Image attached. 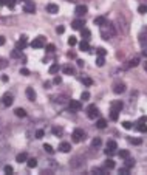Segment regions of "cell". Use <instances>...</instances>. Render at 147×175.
Returning <instances> with one entry per match:
<instances>
[{
  "instance_id": "6da1fadb",
  "label": "cell",
  "mask_w": 147,
  "mask_h": 175,
  "mask_svg": "<svg viewBox=\"0 0 147 175\" xmlns=\"http://www.w3.org/2000/svg\"><path fill=\"white\" fill-rule=\"evenodd\" d=\"M101 36H102V39H105V40H109V39H112L113 36H115V28H113V25L112 23H109V22H105V23H102L101 26Z\"/></svg>"
},
{
  "instance_id": "7a4b0ae2",
  "label": "cell",
  "mask_w": 147,
  "mask_h": 175,
  "mask_svg": "<svg viewBox=\"0 0 147 175\" xmlns=\"http://www.w3.org/2000/svg\"><path fill=\"white\" fill-rule=\"evenodd\" d=\"M87 137H85V132L82 130V129H76L74 132H73V141L74 143H81V141H84Z\"/></svg>"
},
{
  "instance_id": "3957f363",
  "label": "cell",
  "mask_w": 147,
  "mask_h": 175,
  "mask_svg": "<svg viewBox=\"0 0 147 175\" xmlns=\"http://www.w3.org/2000/svg\"><path fill=\"white\" fill-rule=\"evenodd\" d=\"M116 149H118V144H116V141H113V140H110L109 143H107V149H105V155H109V157H112V155H115V152H116Z\"/></svg>"
},
{
  "instance_id": "277c9868",
  "label": "cell",
  "mask_w": 147,
  "mask_h": 175,
  "mask_svg": "<svg viewBox=\"0 0 147 175\" xmlns=\"http://www.w3.org/2000/svg\"><path fill=\"white\" fill-rule=\"evenodd\" d=\"M87 115H88V118L90 119H96L98 116H99V110H98V107L95 105V104H91V105H88V109H87Z\"/></svg>"
},
{
  "instance_id": "5b68a950",
  "label": "cell",
  "mask_w": 147,
  "mask_h": 175,
  "mask_svg": "<svg viewBox=\"0 0 147 175\" xmlns=\"http://www.w3.org/2000/svg\"><path fill=\"white\" fill-rule=\"evenodd\" d=\"M31 47H33V48H44V47H45V37H44V36L36 37L33 42H31Z\"/></svg>"
},
{
  "instance_id": "8992f818",
  "label": "cell",
  "mask_w": 147,
  "mask_h": 175,
  "mask_svg": "<svg viewBox=\"0 0 147 175\" xmlns=\"http://www.w3.org/2000/svg\"><path fill=\"white\" fill-rule=\"evenodd\" d=\"M23 11L28 12V14H34V12H36V5H34L33 2H25Z\"/></svg>"
},
{
  "instance_id": "52a82bcc",
  "label": "cell",
  "mask_w": 147,
  "mask_h": 175,
  "mask_svg": "<svg viewBox=\"0 0 147 175\" xmlns=\"http://www.w3.org/2000/svg\"><path fill=\"white\" fill-rule=\"evenodd\" d=\"M87 11H88V8H87L85 5H79V6H76V9H74V12H76L77 16H85Z\"/></svg>"
},
{
  "instance_id": "ba28073f",
  "label": "cell",
  "mask_w": 147,
  "mask_h": 175,
  "mask_svg": "<svg viewBox=\"0 0 147 175\" xmlns=\"http://www.w3.org/2000/svg\"><path fill=\"white\" fill-rule=\"evenodd\" d=\"M12 95H9V93H6V95H3V98H2V102H3V105L5 107H9L11 104H12Z\"/></svg>"
},
{
  "instance_id": "9c48e42d",
  "label": "cell",
  "mask_w": 147,
  "mask_h": 175,
  "mask_svg": "<svg viewBox=\"0 0 147 175\" xmlns=\"http://www.w3.org/2000/svg\"><path fill=\"white\" fill-rule=\"evenodd\" d=\"M47 12H50V14H56V12H59V6L54 5V3H48L47 5Z\"/></svg>"
},
{
  "instance_id": "30bf717a",
  "label": "cell",
  "mask_w": 147,
  "mask_h": 175,
  "mask_svg": "<svg viewBox=\"0 0 147 175\" xmlns=\"http://www.w3.org/2000/svg\"><path fill=\"white\" fill-rule=\"evenodd\" d=\"M70 109H71V110H76V112L81 110V109H82L81 101H73V99H71V101H70Z\"/></svg>"
},
{
  "instance_id": "8fae6325",
  "label": "cell",
  "mask_w": 147,
  "mask_h": 175,
  "mask_svg": "<svg viewBox=\"0 0 147 175\" xmlns=\"http://www.w3.org/2000/svg\"><path fill=\"white\" fill-rule=\"evenodd\" d=\"M70 149H71V144H70V143H60V144H59V150L64 152V154L70 152Z\"/></svg>"
},
{
  "instance_id": "7c38bea8",
  "label": "cell",
  "mask_w": 147,
  "mask_h": 175,
  "mask_svg": "<svg viewBox=\"0 0 147 175\" xmlns=\"http://www.w3.org/2000/svg\"><path fill=\"white\" fill-rule=\"evenodd\" d=\"M26 42H28L26 36H22V37L19 39V42H17V47H16V48H17V50H20V48H22V50H23V48L26 47Z\"/></svg>"
},
{
  "instance_id": "4fadbf2b",
  "label": "cell",
  "mask_w": 147,
  "mask_h": 175,
  "mask_svg": "<svg viewBox=\"0 0 147 175\" xmlns=\"http://www.w3.org/2000/svg\"><path fill=\"white\" fill-rule=\"evenodd\" d=\"M113 91L116 93V95H121V93L126 91V85H124V84H116V85L113 87Z\"/></svg>"
},
{
  "instance_id": "5bb4252c",
  "label": "cell",
  "mask_w": 147,
  "mask_h": 175,
  "mask_svg": "<svg viewBox=\"0 0 147 175\" xmlns=\"http://www.w3.org/2000/svg\"><path fill=\"white\" fill-rule=\"evenodd\" d=\"M71 28H73V30H82V28H84V20H79V19L74 20V22L71 23Z\"/></svg>"
},
{
  "instance_id": "9a60e30c",
  "label": "cell",
  "mask_w": 147,
  "mask_h": 175,
  "mask_svg": "<svg viewBox=\"0 0 147 175\" xmlns=\"http://www.w3.org/2000/svg\"><path fill=\"white\" fill-rule=\"evenodd\" d=\"M122 102L121 101H115L113 104H112V110H115V112H121L122 110Z\"/></svg>"
},
{
  "instance_id": "2e32d148",
  "label": "cell",
  "mask_w": 147,
  "mask_h": 175,
  "mask_svg": "<svg viewBox=\"0 0 147 175\" xmlns=\"http://www.w3.org/2000/svg\"><path fill=\"white\" fill-rule=\"evenodd\" d=\"M26 98H28L30 101H34V99H36V91H34L31 87L26 88Z\"/></svg>"
},
{
  "instance_id": "e0dca14e",
  "label": "cell",
  "mask_w": 147,
  "mask_h": 175,
  "mask_svg": "<svg viewBox=\"0 0 147 175\" xmlns=\"http://www.w3.org/2000/svg\"><path fill=\"white\" fill-rule=\"evenodd\" d=\"M105 126H107V121H105L104 118H99V119L96 121V127H98V129H105Z\"/></svg>"
},
{
  "instance_id": "ac0fdd59",
  "label": "cell",
  "mask_w": 147,
  "mask_h": 175,
  "mask_svg": "<svg viewBox=\"0 0 147 175\" xmlns=\"http://www.w3.org/2000/svg\"><path fill=\"white\" fill-rule=\"evenodd\" d=\"M26 166H28L30 169L36 167V166H37V160H36V158H30V160H26Z\"/></svg>"
},
{
  "instance_id": "d6986e66",
  "label": "cell",
  "mask_w": 147,
  "mask_h": 175,
  "mask_svg": "<svg viewBox=\"0 0 147 175\" xmlns=\"http://www.w3.org/2000/svg\"><path fill=\"white\" fill-rule=\"evenodd\" d=\"M16 160L19 161V163H23V161H26V160H28V155H26L25 152H22V154H19V155L16 157Z\"/></svg>"
},
{
  "instance_id": "ffe728a7",
  "label": "cell",
  "mask_w": 147,
  "mask_h": 175,
  "mask_svg": "<svg viewBox=\"0 0 147 175\" xmlns=\"http://www.w3.org/2000/svg\"><path fill=\"white\" fill-rule=\"evenodd\" d=\"M79 48H81L82 51H88V50H90V45H88L87 40H82V42L79 44Z\"/></svg>"
},
{
  "instance_id": "44dd1931",
  "label": "cell",
  "mask_w": 147,
  "mask_h": 175,
  "mask_svg": "<svg viewBox=\"0 0 147 175\" xmlns=\"http://www.w3.org/2000/svg\"><path fill=\"white\" fill-rule=\"evenodd\" d=\"M14 113H16V116H19V118H25V116H26V112H25L23 109H20V107L14 110Z\"/></svg>"
},
{
  "instance_id": "7402d4cb",
  "label": "cell",
  "mask_w": 147,
  "mask_h": 175,
  "mask_svg": "<svg viewBox=\"0 0 147 175\" xmlns=\"http://www.w3.org/2000/svg\"><path fill=\"white\" fill-rule=\"evenodd\" d=\"M81 34H82V39H85V40H88L90 39V30H87V28H82L81 30Z\"/></svg>"
},
{
  "instance_id": "603a6c76",
  "label": "cell",
  "mask_w": 147,
  "mask_h": 175,
  "mask_svg": "<svg viewBox=\"0 0 147 175\" xmlns=\"http://www.w3.org/2000/svg\"><path fill=\"white\" fill-rule=\"evenodd\" d=\"M48 71H50V74H56V73L59 71V65H57V64H53V65L50 67Z\"/></svg>"
},
{
  "instance_id": "cb8c5ba5",
  "label": "cell",
  "mask_w": 147,
  "mask_h": 175,
  "mask_svg": "<svg viewBox=\"0 0 147 175\" xmlns=\"http://www.w3.org/2000/svg\"><path fill=\"white\" fill-rule=\"evenodd\" d=\"M104 166H105L107 169H113V167H115V161H113L112 158H109V160L105 161V164H104Z\"/></svg>"
},
{
  "instance_id": "d4e9b609",
  "label": "cell",
  "mask_w": 147,
  "mask_h": 175,
  "mask_svg": "<svg viewBox=\"0 0 147 175\" xmlns=\"http://www.w3.org/2000/svg\"><path fill=\"white\" fill-rule=\"evenodd\" d=\"M107 20H105V17H102V16H99V17H95V25H102V23H105Z\"/></svg>"
},
{
  "instance_id": "484cf974",
  "label": "cell",
  "mask_w": 147,
  "mask_h": 175,
  "mask_svg": "<svg viewBox=\"0 0 147 175\" xmlns=\"http://www.w3.org/2000/svg\"><path fill=\"white\" fill-rule=\"evenodd\" d=\"M135 166V160H132V158H126V167H133Z\"/></svg>"
},
{
  "instance_id": "4316f807",
  "label": "cell",
  "mask_w": 147,
  "mask_h": 175,
  "mask_svg": "<svg viewBox=\"0 0 147 175\" xmlns=\"http://www.w3.org/2000/svg\"><path fill=\"white\" fill-rule=\"evenodd\" d=\"M105 169H107V167H104V169H102V167H93V170H91V172H95V173H101V175H104V173L107 172Z\"/></svg>"
},
{
  "instance_id": "83f0119b",
  "label": "cell",
  "mask_w": 147,
  "mask_h": 175,
  "mask_svg": "<svg viewBox=\"0 0 147 175\" xmlns=\"http://www.w3.org/2000/svg\"><path fill=\"white\" fill-rule=\"evenodd\" d=\"M44 150L45 152H48V154H54V149L50 146V144H44Z\"/></svg>"
},
{
  "instance_id": "f1b7e54d",
  "label": "cell",
  "mask_w": 147,
  "mask_h": 175,
  "mask_svg": "<svg viewBox=\"0 0 147 175\" xmlns=\"http://www.w3.org/2000/svg\"><path fill=\"white\" fill-rule=\"evenodd\" d=\"M118 116H119V112L112 110V113H110V119H112V121H118Z\"/></svg>"
},
{
  "instance_id": "f546056e",
  "label": "cell",
  "mask_w": 147,
  "mask_h": 175,
  "mask_svg": "<svg viewBox=\"0 0 147 175\" xmlns=\"http://www.w3.org/2000/svg\"><path fill=\"white\" fill-rule=\"evenodd\" d=\"M138 12H139V14H145V12H147V6L145 5H139L138 6Z\"/></svg>"
},
{
  "instance_id": "4dcf8cb0",
  "label": "cell",
  "mask_w": 147,
  "mask_h": 175,
  "mask_svg": "<svg viewBox=\"0 0 147 175\" xmlns=\"http://www.w3.org/2000/svg\"><path fill=\"white\" fill-rule=\"evenodd\" d=\"M44 135H45V132H44L42 129L36 130V138H39V140H41V138H44Z\"/></svg>"
},
{
  "instance_id": "1f68e13d",
  "label": "cell",
  "mask_w": 147,
  "mask_h": 175,
  "mask_svg": "<svg viewBox=\"0 0 147 175\" xmlns=\"http://www.w3.org/2000/svg\"><path fill=\"white\" fill-rule=\"evenodd\" d=\"M64 73L71 76V74H73V68H71V67H64Z\"/></svg>"
},
{
  "instance_id": "d6a6232c",
  "label": "cell",
  "mask_w": 147,
  "mask_h": 175,
  "mask_svg": "<svg viewBox=\"0 0 147 175\" xmlns=\"http://www.w3.org/2000/svg\"><path fill=\"white\" fill-rule=\"evenodd\" d=\"M138 64H139V59H138V58H135V59H132V61H130L129 67H136Z\"/></svg>"
},
{
  "instance_id": "836d02e7",
  "label": "cell",
  "mask_w": 147,
  "mask_h": 175,
  "mask_svg": "<svg viewBox=\"0 0 147 175\" xmlns=\"http://www.w3.org/2000/svg\"><path fill=\"white\" fill-rule=\"evenodd\" d=\"M91 146L93 147H99L101 146V138H95V140H93V143H91Z\"/></svg>"
},
{
  "instance_id": "e575fe53",
  "label": "cell",
  "mask_w": 147,
  "mask_h": 175,
  "mask_svg": "<svg viewBox=\"0 0 147 175\" xmlns=\"http://www.w3.org/2000/svg\"><path fill=\"white\" fill-rule=\"evenodd\" d=\"M122 127H124V129H127V130H130L133 126H132V123H130V121H124V123H122Z\"/></svg>"
},
{
  "instance_id": "d590c367",
  "label": "cell",
  "mask_w": 147,
  "mask_h": 175,
  "mask_svg": "<svg viewBox=\"0 0 147 175\" xmlns=\"http://www.w3.org/2000/svg\"><path fill=\"white\" fill-rule=\"evenodd\" d=\"M119 157H121V158H129L130 154H129V150H121V152H119Z\"/></svg>"
},
{
  "instance_id": "8d00e7d4",
  "label": "cell",
  "mask_w": 147,
  "mask_h": 175,
  "mask_svg": "<svg viewBox=\"0 0 147 175\" xmlns=\"http://www.w3.org/2000/svg\"><path fill=\"white\" fill-rule=\"evenodd\" d=\"M6 6H9L11 9L16 6V0H6Z\"/></svg>"
},
{
  "instance_id": "74e56055",
  "label": "cell",
  "mask_w": 147,
  "mask_h": 175,
  "mask_svg": "<svg viewBox=\"0 0 147 175\" xmlns=\"http://www.w3.org/2000/svg\"><path fill=\"white\" fill-rule=\"evenodd\" d=\"M76 44H77V39H76V37H70V39H68V45H70V47H73V45H76Z\"/></svg>"
},
{
  "instance_id": "f35d334b",
  "label": "cell",
  "mask_w": 147,
  "mask_h": 175,
  "mask_svg": "<svg viewBox=\"0 0 147 175\" xmlns=\"http://www.w3.org/2000/svg\"><path fill=\"white\" fill-rule=\"evenodd\" d=\"M96 53H98V56H105V54H107L105 48H98V50H96Z\"/></svg>"
},
{
  "instance_id": "ab89813d",
  "label": "cell",
  "mask_w": 147,
  "mask_h": 175,
  "mask_svg": "<svg viewBox=\"0 0 147 175\" xmlns=\"http://www.w3.org/2000/svg\"><path fill=\"white\" fill-rule=\"evenodd\" d=\"M88 98H90V93H88V91H82V95H81V99H82V101H87Z\"/></svg>"
},
{
  "instance_id": "60d3db41",
  "label": "cell",
  "mask_w": 147,
  "mask_h": 175,
  "mask_svg": "<svg viewBox=\"0 0 147 175\" xmlns=\"http://www.w3.org/2000/svg\"><path fill=\"white\" fill-rule=\"evenodd\" d=\"M96 65H98V67H102V65H104V56H99V58L96 59Z\"/></svg>"
},
{
  "instance_id": "b9f144b4",
  "label": "cell",
  "mask_w": 147,
  "mask_h": 175,
  "mask_svg": "<svg viewBox=\"0 0 147 175\" xmlns=\"http://www.w3.org/2000/svg\"><path fill=\"white\" fill-rule=\"evenodd\" d=\"M53 133H54V135H62V129L60 127H53Z\"/></svg>"
},
{
  "instance_id": "7bdbcfd3",
  "label": "cell",
  "mask_w": 147,
  "mask_h": 175,
  "mask_svg": "<svg viewBox=\"0 0 147 175\" xmlns=\"http://www.w3.org/2000/svg\"><path fill=\"white\" fill-rule=\"evenodd\" d=\"M129 141H130L132 144H136V146L141 144V140H139V138H129Z\"/></svg>"
},
{
  "instance_id": "ee69618b",
  "label": "cell",
  "mask_w": 147,
  "mask_h": 175,
  "mask_svg": "<svg viewBox=\"0 0 147 175\" xmlns=\"http://www.w3.org/2000/svg\"><path fill=\"white\" fill-rule=\"evenodd\" d=\"M138 130L142 132V133H145V132H147V126H145V124H139V126H138Z\"/></svg>"
},
{
  "instance_id": "f6af8a7d",
  "label": "cell",
  "mask_w": 147,
  "mask_h": 175,
  "mask_svg": "<svg viewBox=\"0 0 147 175\" xmlns=\"http://www.w3.org/2000/svg\"><path fill=\"white\" fill-rule=\"evenodd\" d=\"M82 82H84L85 85H91V84H93V81H91L90 78H84V79H82Z\"/></svg>"
},
{
  "instance_id": "bcb514c9",
  "label": "cell",
  "mask_w": 147,
  "mask_h": 175,
  "mask_svg": "<svg viewBox=\"0 0 147 175\" xmlns=\"http://www.w3.org/2000/svg\"><path fill=\"white\" fill-rule=\"evenodd\" d=\"M20 74H22V76H28V74H30V70H28V68H20Z\"/></svg>"
},
{
  "instance_id": "7dc6e473",
  "label": "cell",
  "mask_w": 147,
  "mask_h": 175,
  "mask_svg": "<svg viewBox=\"0 0 147 175\" xmlns=\"http://www.w3.org/2000/svg\"><path fill=\"white\" fill-rule=\"evenodd\" d=\"M130 169L129 167H122V169H119V173H124V175H129Z\"/></svg>"
},
{
  "instance_id": "c3c4849f",
  "label": "cell",
  "mask_w": 147,
  "mask_h": 175,
  "mask_svg": "<svg viewBox=\"0 0 147 175\" xmlns=\"http://www.w3.org/2000/svg\"><path fill=\"white\" fill-rule=\"evenodd\" d=\"M12 170H14V169H12V166H9V164L5 166V172L6 173H12Z\"/></svg>"
},
{
  "instance_id": "681fc988",
  "label": "cell",
  "mask_w": 147,
  "mask_h": 175,
  "mask_svg": "<svg viewBox=\"0 0 147 175\" xmlns=\"http://www.w3.org/2000/svg\"><path fill=\"white\" fill-rule=\"evenodd\" d=\"M144 123H147V116H141L138 121V124H144Z\"/></svg>"
},
{
  "instance_id": "f907efd6",
  "label": "cell",
  "mask_w": 147,
  "mask_h": 175,
  "mask_svg": "<svg viewBox=\"0 0 147 175\" xmlns=\"http://www.w3.org/2000/svg\"><path fill=\"white\" fill-rule=\"evenodd\" d=\"M19 56H22V54H20V53H19V50L16 48L14 51H12V58H19Z\"/></svg>"
},
{
  "instance_id": "816d5d0a",
  "label": "cell",
  "mask_w": 147,
  "mask_h": 175,
  "mask_svg": "<svg viewBox=\"0 0 147 175\" xmlns=\"http://www.w3.org/2000/svg\"><path fill=\"white\" fill-rule=\"evenodd\" d=\"M64 31H65V28H64V26H57V28H56V33H57V34H62Z\"/></svg>"
},
{
  "instance_id": "f5cc1de1",
  "label": "cell",
  "mask_w": 147,
  "mask_h": 175,
  "mask_svg": "<svg viewBox=\"0 0 147 175\" xmlns=\"http://www.w3.org/2000/svg\"><path fill=\"white\" fill-rule=\"evenodd\" d=\"M47 51H54V45H53V44H50V45H47Z\"/></svg>"
},
{
  "instance_id": "db71d44e",
  "label": "cell",
  "mask_w": 147,
  "mask_h": 175,
  "mask_svg": "<svg viewBox=\"0 0 147 175\" xmlns=\"http://www.w3.org/2000/svg\"><path fill=\"white\" fill-rule=\"evenodd\" d=\"M60 82H62V78H60V76H56V78H54V84H60Z\"/></svg>"
},
{
  "instance_id": "11a10c76",
  "label": "cell",
  "mask_w": 147,
  "mask_h": 175,
  "mask_svg": "<svg viewBox=\"0 0 147 175\" xmlns=\"http://www.w3.org/2000/svg\"><path fill=\"white\" fill-rule=\"evenodd\" d=\"M76 62H77V67H82V65H84V61H82V59H77Z\"/></svg>"
},
{
  "instance_id": "9f6ffc18",
  "label": "cell",
  "mask_w": 147,
  "mask_h": 175,
  "mask_svg": "<svg viewBox=\"0 0 147 175\" xmlns=\"http://www.w3.org/2000/svg\"><path fill=\"white\" fill-rule=\"evenodd\" d=\"M2 45H5V37L0 36V47H2Z\"/></svg>"
},
{
  "instance_id": "6f0895ef",
  "label": "cell",
  "mask_w": 147,
  "mask_h": 175,
  "mask_svg": "<svg viewBox=\"0 0 147 175\" xmlns=\"http://www.w3.org/2000/svg\"><path fill=\"white\" fill-rule=\"evenodd\" d=\"M2 81H3V82H8V76L3 74V76H2Z\"/></svg>"
},
{
  "instance_id": "680465c9",
  "label": "cell",
  "mask_w": 147,
  "mask_h": 175,
  "mask_svg": "<svg viewBox=\"0 0 147 175\" xmlns=\"http://www.w3.org/2000/svg\"><path fill=\"white\" fill-rule=\"evenodd\" d=\"M68 58H76V54H74L73 51H70V53H68Z\"/></svg>"
},
{
  "instance_id": "91938a15",
  "label": "cell",
  "mask_w": 147,
  "mask_h": 175,
  "mask_svg": "<svg viewBox=\"0 0 147 175\" xmlns=\"http://www.w3.org/2000/svg\"><path fill=\"white\" fill-rule=\"evenodd\" d=\"M2 5H6V0H0V6Z\"/></svg>"
},
{
  "instance_id": "94428289",
  "label": "cell",
  "mask_w": 147,
  "mask_h": 175,
  "mask_svg": "<svg viewBox=\"0 0 147 175\" xmlns=\"http://www.w3.org/2000/svg\"><path fill=\"white\" fill-rule=\"evenodd\" d=\"M142 53H144V56H147V48H144V50H142Z\"/></svg>"
},
{
  "instance_id": "6125c7cd",
  "label": "cell",
  "mask_w": 147,
  "mask_h": 175,
  "mask_svg": "<svg viewBox=\"0 0 147 175\" xmlns=\"http://www.w3.org/2000/svg\"><path fill=\"white\" fill-rule=\"evenodd\" d=\"M144 68H145V71H147V61H145V64H144Z\"/></svg>"
}]
</instances>
